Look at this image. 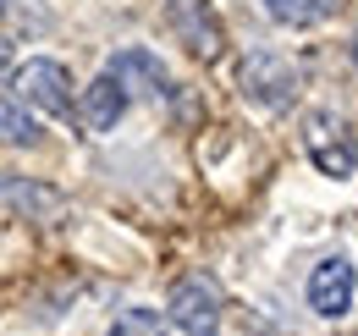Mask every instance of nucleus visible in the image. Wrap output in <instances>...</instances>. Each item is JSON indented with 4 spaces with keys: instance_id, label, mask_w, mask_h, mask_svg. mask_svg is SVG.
Listing matches in <instances>:
<instances>
[{
    "instance_id": "14",
    "label": "nucleus",
    "mask_w": 358,
    "mask_h": 336,
    "mask_svg": "<svg viewBox=\"0 0 358 336\" xmlns=\"http://www.w3.org/2000/svg\"><path fill=\"white\" fill-rule=\"evenodd\" d=\"M348 22V44H342V55H348V72H353V83H358V6L342 17Z\"/></svg>"
},
{
    "instance_id": "2",
    "label": "nucleus",
    "mask_w": 358,
    "mask_h": 336,
    "mask_svg": "<svg viewBox=\"0 0 358 336\" xmlns=\"http://www.w3.org/2000/svg\"><path fill=\"white\" fill-rule=\"evenodd\" d=\"M99 66L133 94V105H149V111H171L177 94L187 88V83H182V72H177V61L166 55V44L143 39V34L110 39L105 50H99Z\"/></svg>"
},
{
    "instance_id": "10",
    "label": "nucleus",
    "mask_w": 358,
    "mask_h": 336,
    "mask_svg": "<svg viewBox=\"0 0 358 336\" xmlns=\"http://www.w3.org/2000/svg\"><path fill=\"white\" fill-rule=\"evenodd\" d=\"M133 94L116 83L105 66H94L89 78L78 83V116H72V127L83 132V138H94V144H110L122 127H127V116H133Z\"/></svg>"
},
{
    "instance_id": "7",
    "label": "nucleus",
    "mask_w": 358,
    "mask_h": 336,
    "mask_svg": "<svg viewBox=\"0 0 358 336\" xmlns=\"http://www.w3.org/2000/svg\"><path fill=\"white\" fill-rule=\"evenodd\" d=\"M0 215L17 220V226H66L72 220V193L55 176L0 166Z\"/></svg>"
},
{
    "instance_id": "3",
    "label": "nucleus",
    "mask_w": 358,
    "mask_h": 336,
    "mask_svg": "<svg viewBox=\"0 0 358 336\" xmlns=\"http://www.w3.org/2000/svg\"><path fill=\"white\" fill-rule=\"evenodd\" d=\"M78 83L83 78H78V66L61 50H22L11 78H6V88L34 116H45L50 127H72V116H78Z\"/></svg>"
},
{
    "instance_id": "5",
    "label": "nucleus",
    "mask_w": 358,
    "mask_h": 336,
    "mask_svg": "<svg viewBox=\"0 0 358 336\" xmlns=\"http://www.w3.org/2000/svg\"><path fill=\"white\" fill-rule=\"evenodd\" d=\"M155 28L166 34V44H177L193 66H221L231 55V44H237L221 0H155Z\"/></svg>"
},
{
    "instance_id": "9",
    "label": "nucleus",
    "mask_w": 358,
    "mask_h": 336,
    "mask_svg": "<svg viewBox=\"0 0 358 336\" xmlns=\"http://www.w3.org/2000/svg\"><path fill=\"white\" fill-rule=\"evenodd\" d=\"M265 34H281V39H309V34H325L336 28L353 0H237Z\"/></svg>"
},
{
    "instance_id": "13",
    "label": "nucleus",
    "mask_w": 358,
    "mask_h": 336,
    "mask_svg": "<svg viewBox=\"0 0 358 336\" xmlns=\"http://www.w3.org/2000/svg\"><path fill=\"white\" fill-rule=\"evenodd\" d=\"M17 55H22V39L0 22V88H6V78H11V66H17Z\"/></svg>"
},
{
    "instance_id": "11",
    "label": "nucleus",
    "mask_w": 358,
    "mask_h": 336,
    "mask_svg": "<svg viewBox=\"0 0 358 336\" xmlns=\"http://www.w3.org/2000/svg\"><path fill=\"white\" fill-rule=\"evenodd\" d=\"M55 144V127L45 116H34L11 88H0V149L6 155H45Z\"/></svg>"
},
{
    "instance_id": "4",
    "label": "nucleus",
    "mask_w": 358,
    "mask_h": 336,
    "mask_svg": "<svg viewBox=\"0 0 358 336\" xmlns=\"http://www.w3.org/2000/svg\"><path fill=\"white\" fill-rule=\"evenodd\" d=\"M298 149L325 182H353L358 176V122L336 99H303L298 105Z\"/></svg>"
},
{
    "instance_id": "1",
    "label": "nucleus",
    "mask_w": 358,
    "mask_h": 336,
    "mask_svg": "<svg viewBox=\"0 0 358 336\" xmlns=\"http://www.w3.org/2000/svg\"><path fill=\"white\" fill-rule=\"evenodd\" d=\"M226 83L248 116H265V122L298 116V105L309 94V55L270 39H243L226 55Z\"/></svg>"
},
{
    "instance_id": "8",
    "label": "nucleus",
    "mask_w": 358,
    "mask_h": 336,
    "mask_svg": "<svg viewBox=\"0 0 358 336\" xmlns=\"http://www.w3.org/2000/svg\"><path fill=\"white\" fill-rule=\"evenodd\" d=\"M303 309L320 326H342L358 309V259L348 248H331L309 265V276H303Z\"/></svg>"
},
{
    "instance_id": "15",
    "label": "nucleus",
    "mask_w": 358,
    "mask_h": 336,
    "mask_svg": "<svg viewBox=\"0 0 358 336\" xmlns=\"http://www.w3.org/2000/svg\"><path fill=\"white\" fill-rule=\"evenodd\" d=\"M6 6H11V0H0V22H6Z\"/></svg>"
},
{
    "instance_id": "6",
    "label": "nucleus",
    "mask_w": 358,
    "mask_h": 336,
    "mask_svg": "<svg viewBox=\"0 0 358 336\" xmlns=\"http://www.w3.org/2000/svg\"><path fill=\"white\" fill-rule=\"evenodd\" d=\"M160 314H166L171 336H221L226 331V287L204 265H193L166 287Z\"/></svg>"
},
{
    "instance_id": "12",
    "label": "nucleus",
    "mask_w": 358,
    "mask_h": 336,
    "mask_svg": "<svg viewBox=\"0 0 358 336\" xmlns=\"http://www.w3.org/2000/svg\"><path fill=\"white\" fill-rule=\"evenodd\" d=\"M99 336H171V326H166L160 303H143V298H127V303H116V309L105 314Z\"/></svg>"
}]
</instances>
